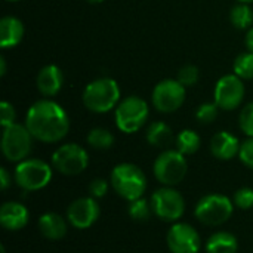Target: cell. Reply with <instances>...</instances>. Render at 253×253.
Wrapping results in <instances>:
<instances>
[{"mask_svg":"<svg viewBox=\"0 0 253 253\" xmlns=\"http://www.w3.org/2000/svg\"><path fill=\"white\" fill-rule=\"evenodd\" d=\"M239 157H240L242 163H243L246 168H249V169H252L253 170V136L248 138L246 141L242 142Z\"/></svg>","mask_w":253,"mask_h":253,"instance_id":"4dcf8cb0","label":"cell"},{"mask_svg":"<svg viewBox=\"0 0 253 253\" xmlns=\"http://www.w3.org/2000/svg\"><path fill=\"white\" fill-rule=\"evenodd\" d=\"M154 215L165 222H178L185 213V200L173 187H162L150 199Z\"/></svg>","mask_w":253,"mask_h":253,"instance_id":"9c48e42d","label":"cell"},{"mask_svg":"<svg viewBox=\"0 0 253 253\" xmlns=\"http://www.w3.org/2000/svg\"><path fill=\"white\" fill-rule=\"evenodd\" d=\"M6 74V61L3 56H0V76L3 77Z\"/></svg>","mask_w":253,"mask_h":253,"instance_id":"d590c367","label":"cell"},{"mask_svg":"<svg viewBox=\"0 0 253 253\" xmlns=\"http://www.w3.org/2000/svg\"><path fill=\"white\" fill-rule=\"evenodd\" d=\"M237 1H239V3H248V4H249V3H253V0H237Z\"/></svg>","mask_w":253,"mask_h":253,"instance_id":"74e56055","label":"cell"},{"mask_svg":"<svg viewBox=\"0 0 253 253\" xmlns=\"http://www.w3.org/2000/svg\"><path fill=\"white\" fill-rule=\"evenodd\" d=\"M108 185H110V182H107L105 179H102V178H96V179H93L90 184H89V196L90 197H93V199H102L107 193H108Z\"/></svg>","mask_w":253,"mask_h":253,"instance_id":"d6a6232c","label":"cell"},{"mask_svg":"<svg viewBox=\"0 0 253 253\" xmlns=\"http://www.w3.org/2000/svg\"><path fill=\"white\" fill-rule=\"evenodd\" d=\"M234 74L239 76L240 79L251 80L253 79V53L252 52H245L240 53L234 59Z\"/></svg>","mask_w":253,"mask_h":253,"instance_id":"484cf974","label":"cell"},{"mask_svg":"<svg viewBox=\"0 0 253 253\" xmlns=\"http://www.w3.org/2000/svg\"><path fill=\"white\" fill-rule=\"evenodd\" d=\"M82 98L89 111L102 114L117 107L120 99V87L114 79H96L84 87Z\"/></svg>","mask_w":253,"mask_h":253,"instance_id":"3957f363","label":"cell"},{"mask_svg":"<svg viewBox=\"0 0 253 253\" xmlns=\"http://www.w3.org/2000/svg\"><path fill=\"white\" fill-rule=\"evenodd\" d=\"M0 252H1V253H6V249H4V246H3V245L0 246Z\"/></svg>","mask_w":253,"mask_h":253,"instance_id":"f35d334b","label":"cell"},{"mask_svg":"<svg viewBox=\"0 0 253 253\" xmlns=\"http://www.w3.org/2000/svg\"><path fill=\"white\" fill-rule=\"evenodd\" d=\"M166 243L172 253H199L202 248L200 234L194 227L185 222H175L170 227Z\"/></svg>","mask_w":253,"mask_h":253,"instance_id":"4fadbf2b","label":"cell"},{"mask_svg":"<svg viewBox=\"0 0 253 253\" xmlns=\"http://www.w3.org/2000/svg\"><path fill=\"white\" fill-rule=\"evenodd\" d=\"M218 110H219V107L215 102H205L197 108L196 119L199 123H203V125L213 123L218 117Z\"/></svg>","mask_w":253,"mask_h":253,"instance_id":"4316f807","label":"cell"},{"mask_svg":"<svg viewBox=\"0 0 253 253\" xmlns=\"http://www.w3.org/2000/svg\"><path fill=\"white\" fill-rule=\"evenodd\" d=\"M148 116V104L139 96H129L116 107V126L123 133H135L145 125Z\"/></svg>","mask_w":253,"mask_h":253,"instance_id":"ba28073f","label":"cell"},{"mask_svg":"<svg viewBox=\"0 0 253 253\" xmlns=\"http://www.w3.org/2000/svg\"><path fill=\"white\" fill-rule=\"evenodd\" d=\"M147 141L157 148H168L173 142V132L165 122H154L147 129Z\"/></svg>","mask_w":253,"mask_h":253,"instance_id":"44dd1931","label":"cell"},{"mask_svg":"<svg viewBox=\"0 0 253 253\" xmlns=\"http://www.w3.org/2000/svg\"><path fill=\"white\" fill-rule=\"evenodd\" d=\"M52 168L40 159H25L19 162L13 172L16 185L24 191H39L52 181Z\"/></svg>","mask_w":253,"mask_h":253,"instance_id":"8992f818","label":"cell"},{"mask_svg":"<svg viewBox=\"0 0 253 253\" xmlns=\"http://www.w3.org/2000/svg\"><path fill=\"white\" fill-rule=\"evenodd\" d=\"M156 179L163 187H175L181 184L188 172V163L182 153L178 150H165L153 165Z\"/></svg>","mask_w":253,"mask_h":253,"instance_id":"5b68a950","label":"cell"},{"mask_svg":"<svg viewBox=\"0 0 253 253\" xmlns=\"http://www.w3.org/2000/svg\"><path fill=\"white\" fill-rule=\"evenodd\" d=\"M30 221L28 209L18 202H6L0 208V225L7 231H19Z\"/></svg>","mask_w":253,"mask_h":253,"instance_id":"9a60e30c","label":"cell"},{"mask_svg":"<svg viewBox=\"0 0 253 253\" xmlns=\"http://www.w3.org/2000/svg\"><path fill=\"white\" fill-rule=\"evenodd\" d=\"M33 135L25 125L13 123L3 129L1 133V153L6 160L19 163L28 157L33 148Z\"/></svg>","mask_w":253,"mask_h":253,"instance_id":"52a82bcc","label":"cell"},{"mask_svg":"<svg viewBox=\"0 0 253 253\" xmlns=\"http://www.w3.org/2000/svg\"><path fill=\"white\" fill-rule=\"evenodd\" d=\"M239 126L245 135L249 138L253 136V102H249L248 105L243 107L239 116Z\"/></svg>","mask_w":253,"mask_h":253,"instance_id":"f546056e","label":"cell"},{"mask_svg":"<svg viewBox=\"0 0 253 253\" xmlns=\"http://www.w3.org/2000/svg\"><path fill=\"white\" fill-rule=\"evenodd\" d=\"M62 83H64V76L61 68H58L56 65L50 64V65H44L36 79V84L39 92L46 96H55L61 89H62Z\"/></svg>","mask_w":253,"mask_h":253,"instance_id":"e0dca14e","label":"cell"},{"mask_svg":"<svg viewBox=\"0 0 253 253\" xmlns=\"http://www.w3.org/2000/svg\"><path fill=\"white\" fill-rule=\"evenodd\" d=\"M240 145L242 144L237 139V136H234L230 132L222 130V132H218L213 135V138L211 141V153L218 160L228 162V160H233L236 156H239Z\"/></svg>","mask_w":253,"mask_h":253,"instance_id":"2e32d148","label":"cell"},{"mask_svg":"<svg viewBox=\"0 0 253 253\" xmlns=\"http://www.w3.org/2000/svg\"><path fill=\"white\" fill-rule=\"evenodd\" d=\"M101 211L96 199L93 197H80L76 199L67 209V221L71 227L77 230L90 228L99 218Z\"/></svg>","mask_w":253,"mask_h":253,"instance_id":"5bb4252c","label":"cell"},{"mask_svg":"<svg viewBox=\"0 0 253 253\" xmlns=\"http://www.w3.org/2000/svg\"><path fill=\"white\" fill-rule=\"evenodd\" d=\"M89 165V156L79 144H64L52 154V166L61 175L76 176L80 175Z\"/></svg>","mask_w":253,"mask_h":253,"instance_id":"30bf717a","label":"cell"},{"mask_svg":"<svg viewBox=\"0 0 253 253\" xmlns=\"http://www.w3.org/2000/svg\"><path fill=\"white\" fill-rule=\"evenodd\" d=\"M25 126L34 139L55 144L67 136L70 130V119L59 104L50 99H42L28 108Z\"/></svg>","mask_w":253,"mask_h":253,"instance_id":"6da1fadb","label":"cell"},{"mask_svg":"<svg viewBox=\"0 0 253 253\" xmlns=\"http://www.w3.org/2000/svg\"><path fill=\"white\" fill-rule=\"evenodd\" d=\"M127 213L136 222H147L154 212H153L150 200H145L144 197H141L133 202H129Z\"/></svg>","mask_w":253,"mask_h":253,"instance_id":"d4e9b609","label":"cell"},{"mask_svg":"<svg viewBox=\"0 0 253 253\" xmlns=\"http://www.w3.org/2000/svg\"><path fill=\"white\" fill-rule=\"evenodd\" d=\"M110 184L122 199L133 202L144 196L147 190V176L136 165L120 163L111 170Z\"/></svg>","mask_w":253,"mask_h":253,"instance_id":"7a4b0ae2","label":"cell"},{"mask_svg":"<svg viewBox=\"0 0 253 253\" xmlns=\"http://www.w3.org/2000/svg\"><path fill=\"white\" fill-rule=\"evenodd\" d=\"M230 19L237 30H246L253 24V10L248 3H239L231 9Z\"/></svg>","mask_w":253,"mask_h":253,"instance_id":"cb8c5ba5","label":"cell"},{"mask_svg":"<svg viewBox=\"0 0 253 253\" xmlns=\"http://www.w3.org/2000/svg\"><path fill=\"white\" fill-rule=\"evenodd\" d=\"M199 77H200V73H199V68L196 65H184L179 71H178V82L185 86V87H191L194 86L197 82H199Z\"/></svg>","mask_w":253,"mask_h":253,"instance_id":"83f0119b","label":"cell"},{"mask_svg":"<svg viewBox=\"0 0 253 253\" xmlns=\"http://www.w3.org/2000/svg\"><path fill=\"white\" fill-rule=\"evenodd\" d=\"M7 1H21V0H7Z\"/></svg>","mask_w":253,"mask_h":253,"instance_id":"ab89813d","label":"cell"},{"mask_svg":"<svg viewBox=\"0 0 253 253\" xmlns=\"http://www.w3.org/2000/svg\"><path fill=\"white\" fill-rule=\"evenodd\" d=\"M89 3H92V4H98V3H102L104 0H87Z\"/></svg>","mask_w":253,"mask_h":253,"instance_id":"8d00e7d4","label":"cell"},{"mask_svg":"<svg viewBox=\"0 0 253 253\" xmlns=\"http://www.w3.org/2000/svg\"><path fill=\"white\" fill-rule=\"evenodd\" d=\"M175 144H176V150L179 153H182L184 156H191V154L199 151L202 141H200V136L197 132L190 130V129H184L182 132L178 133Z\"/></svg>","mask_w":253,"mask_h":253,"instance_id":"7402d4cb","label":"cell"},{"mask_svg":"<svg viewBox=\"0 0 253 253\" xmlns=\"http://www.w3.org/2000/svg\"><path fill=\"white\" fill-rule=\"evenodd\" d=\"M233 203L236 208L242 209V211H249L253 208V188L249 187H243V188H239L236 193H234V197H233Z\"/></svg>","mask_w":253,"mask_h":253,"instance_id":"f1b7e54d","label":"cell"},{"mask_svg":"<svg viewBox=\"0 0 253 253\" xmlns=\"http://www.w3.org/2000/svg\"><path fill=\"white\" fill-rule=\"evenodd\" d=\"M86 141L95 150H110L114 145V135L104 127H95L87 133Z\"/></svg>","mask_w":253,"mask_h":253,"instance_id":"603a6c76","label":"cell"},{"mask_svg":"<svg viewBox=\"0 0 253 253\" xmlns=\"http://www.w3.org/2000/svg\"><path fill=\"white\" fill-rule=\"evenodd\" d=\"M15 117H16V114H15L13 105L9 104L7 101H3L0 104V123L3 126V129L10 126V125H13L15 123Z\"/></svg>","mask_w":253,"mask_h":253,"instance_id":"1f68e13d","label":"cell"},{"mask_svg":"<svg viewBox=\"0 0 253 253\" xmlns=\"http://www.w3.org/2000/svg\"><path fill=\"white\" fill-rule=\"evenodd\" d=\"M206 253H237L239 240L228 231H218L206 242Z\"/></svg>","mask_w":253,"mask_h":253,"instance_id":"ffe728a7","label":"cell"},{"mask_svg":"<svg viewBox=\"0 0 253 253\" xmlns=\"http://www.w3.org/2000/svg\"><path fill=\"white\" fill-rule=\"evenodd\" d=\"M234 208L236 206L231 199L224 194L213 193L202 197L197 202L194 208V216L203 225L219 227L233 216Z\"/></svg>","mask_w":253,"mask_h":253,"instance_id":"277c9868","label":"cell"},{"mask_svg":"<svg viewBox=\"0 0 253 253\" xmlns=\"http://www.w3.org/2000/svg\"><path fill=\"white\" fill-rule=\"evenodd\" d=\"M215 104L225 111L236 110L245 98V84L236 74H227L221 77L213 92Z\"/></svg>","mask_w":253,"mask_h":253,"instance_id":"7c38bea8","label":"cell"},{"mask_svg":"<svg viewBox=\"0 0 253 253\" xmlns=\"http://www.w3.org/2000/svg\"><path fill=\"white\" fill-rule=\"evenodd\" d=\"M151 98L157 111L173 113L181 108L185 101V86L173 79L162 80L154 87Z\"/></svg>","mask_w":253,"mask_h":253,"instance_id":"8fae6325","label":"cell"},{"mask_svg":"<svg viewBox=\"0 0 253 253\" xmlns=\"http://www.w3.org/2000/svg\"><path fill=\"white\" fill-rule=\"evenodd\" d=\"M246 47L249 49V52L253 53V27L249 28V31L246 34Z\"/></svg>","mask_w":253,"mask_h":253,"instance_id":"e575fe53","label":"cell"},{"mask_svg":"<svg viewBox=\"0 0 253 253\" xmlns=\"http://www.w3.org/2000/svg\"><path fill=\"white\" fill-rule=\"evenodd\" d=\"M39 231L42 233L43 237L49 240H59L67 234L68 225L61 215L49 212V213H43L39 218Z\"/></svg>","mask_w":253,"mask_h":253,"instance_id":"d6986e66","label":"cell"},{"mask_svg":"<svg viewBox=\"0 0 253 253\" xmlns=\"http://www.w3.org/2000/svg\"><path fill=\"white\" fill-rule=\"evenodd\" d=\"M24 37V24L15 16H4L0 21V46L3 49L15 47Z\"/></svg>","mask_w":253,"mask_h":253,"instance_id":"ac0fdd59","label":"cell"},{"mask_svg":"<svg viewBox=\"0 0 253 253\" xmlns=\"http://www.w3.org/2000/svg\"><path fill=\"white\" fill-rule=\"evenodd\" d=\"M10 184H12V178H10L9 172L4 168H1L0 169V187H1V190L6 191Z\"/></svg>","mask_w":253,"mask_h":253,"instance_id":"836d02e7","label":"cell"}]
</instances>
